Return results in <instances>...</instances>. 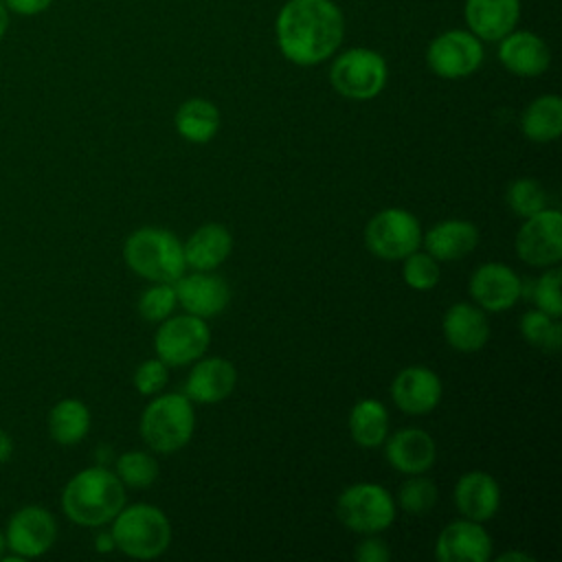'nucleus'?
<instances>
[{
    "label": "nucleus",
    "mask_w": 562,
    "mask_h": 562,
    "mask_svg": "<svg viewBox=\"0 0 562 562\" xmlns=\"http://www.w3.org/2000/svg\"><path fill=\"white\" fill-rule=\"evenodd\" d=\"M281 55L296 66L329 59L345 37V18L331 0H288L274 20Z\"/></svg>",
    "instance_id": "1"
},
{
    "label": "nucleus",
    "mask_w": 562,
    "mask_h": 562,
    "mask_svg": "<svg viewBox=\"0 0 562 562\" xmlns=\"http://www.w3.org/2000/svg\"><path fill=\"white\" fill-rule=\"evenodd\" d=\"M125 507V490L121 479L101 468L77 472L61 492L64 514L81 527H101Z\"/></svg>",
    "instance_id": "2"
},
{
    "label": "nucleus",
    "mask_w": 562,
    "mask_h": 562,
    "mask_svg": "<svg viewBox=\"0 0 562 562\" xmlns=\"http://www.w3.org/2000/svg\"><path fill=\"white\" fill-rule=\"evenodd\" d=\"M123 257L136 274L156 283H176L187 268L180 239L173 233L154 226L134 231L125 239Z\"/></svg>",
    "instance_id": "3"
},
{
    "label": "nucleus",
    "mask_w": 562,
    "mask_h": 562,
    "mask_svg": "<svg viewBox=\"0 0 562 562\" xmlns=\"http://www.w3.org/2000/svg\"><path fill=\"white\" fill-rule=\"evenodd\" d=\"M112 540L114 549L130 558L149 560L167 551L171 540V527L167 516L147 503H136L123 507L112 518Z\"/></svg>",
    "instance_id": "4"
},
{
    "label": "nucleus",
    "mask_w": 562,
    "mask_h": 562,
    "mask_svg": "<svg viewBox=\"0 0 562 562\" xmlns=\"http://www.w3.org/2000/svg\"><path fill=\"white\" fill-rule=\"evenodd\" d=\"M195 428L191 400L180 393H165L151 400L140 415V435L156 452H176L184 448Z\"/></svg>",
    "instance_id": "5"
},
{
    "label": "nucleus",
    "mask_w": 562,
    "mask_h": 562,
    "mask_svg": "<svg viewBox=\"0 0 562 562\" xmlns=\"http://www.w3.org/2000/svg\"><path fill=\"white\" fill-rule=\"evenodd\" d=\"M386 77L389 68L384 57L378 50L362 46L340 53L329 68L334 90L353 101L378 97L386 86Z\"/></svg>",
    "instance_id": "6"
},
{
    "label": "nucleus",
    "mask_w": 562,
    "mask_h": 562,
    "mask_svg": "<svg viewBox=\"0 0 562 562\" xmlns=\"http://www.w3.org/2000/svg\"><path fill=\"white\" fill-rule=\"evenodd\" d=\"M336 516L356 533H380L395 520V501L378 483H356L338 496Z\"/></svg>",
    "instance_id": "7"
},
{
    "label": "nucleus",
    "mask_w": 562,
    "mask_h": 562,
    "mask_svg": "<svg viewBox=\"0 0 562 562\" xmlns=\"http://www.w3.org/2000/svg\"><path fill=\"white\" fill-rule=\"evenodd\" d=\"M483 57V42L468 29H448L426 48V64L441 79H463L476 72Z\"/></svg>",
    "instance_id": "8"
},
{
    "label": "nucleus",
    "mask_w": 562,
    "mask_h": 562,
    "mask_svg": "<svg viewBox=\"0 0 562 562\" xmlns=\"http://www.w3.org/2000/svg\"><path fill=\"white\" fill-rule=\"evenodd\" d=\"M422 244V228L415 215L404 209L375 213L364 228V246L380 259H404Z\"/></svg>",
    "instance_id": "9"
},
{
    "label": "nucleus",
    "mask_w": 562,
    "mask_h": 562,
    "mask_svg": "<svg viewBox=\"0 0 562 562\" xmlns=\"http://www.w3.org/2000/svg\"><path fill=\"white\" fill-rule=\"evenodd\" d=\"M209 342L211 331L204 318L187 314L162 321L154 338V349L167 367H182L198 360Z\"/></svg>",
    "instance_id": "10"
},
{
    "label": "nucleus",
    "mask_w": 562,
    "mask_h": 562,
    "mask_svg": "<svg viewBox=\"0 0 562 562\" xmlns=\"http://www.w3.org/2000/svg\"><path fill=\"white\" fill-rule=\"evenodd\" d=\"M7 549L20 560L46 553L57 540L55 516L42 505H24L15 509L4 527Z\"/></svg>",
    "instance_id": "11"
},
{
    "label": "nucleus",
    "mask_w": 562,
    "mask_h": 562,
    "mask_svg": "<svg viewBox=\"0 0 562 562\" xmlns=\"http://www.w3.org/2000/svg\"><path fill=\"white\" fill-rule=\"evenodd\" d=\"M518 257L536 268L553 266L562 259V215L555 209H542L540 213L525 217L516 235Z\"/></svg>",
    "instance_id": "12"
},
{
    "label": "nucleus",
    "mask_w": 562,
    "mask_h": 562,
    "mask_svg": "<svg viewBox=\"0 0 562 562\" xmlns=\"http://www.w3.org/2000/svg\"><path fill=\"white\" fill-rule=\"evenodd\" d=\"M522 281L505 263H483L470 277V296L490 312H503L520 299Z\"/></svg>",
    "instance_id": "13"
},
{
    "label": "nucleus",
    "mask_w": 562,
    "mask_h": 562,
    "mask_svg": "<svg viewBox=\"0 0 562 562\" xmlns=\"http://www.w3.org/2000/svg\"><path fill=\"white\" fill-rule=\"evenodd\" d=\"M176 301L193 316L211 318L226 310L231 301V290L226 281L211 270H198L189 277H180L173 285Z\"/></svg>",
    "instance_id": "14"
},
{
    "label": "nucleus",
    "mask_w": 562,
    "mask_h": 562,
    "mask_svg": "<svg viewBox=\"0 0 562 562\" xmlns=\"http://www.w3.org/2000/svg\"><path fill=\"white\" fill-rule=\"evenodd\" d=\"M492 555V538L476 520H454L437 538L439 562H485Z\"/></svg>",
    "instance_id": "15"
},
{
    "label": "nucleus",
    "mask_w": 562,
    "mask_h": 562,
    "mask_svg": "<svg viewBox=\"0 0 562 562\" xmlns=\"http://www.w3.org/2000/svg\"><path fill=\"white\" fill-rule=\"evenodd\" d=\"M498 61L512 75L538 77L551 64L547 42L531 31H509L498 40Z\"/></svg>",
    "instance_id": "16"
},
{
    "label": "nucleus",
    "mask_w": 562,
    "mask_h": 562,
    "mask_svg": "<svg viewBox=\"0 0 562 562\" xmlns=\"http://www.w3.org/2000/svg\"><path fill=\"white\" fill-rule=\"evenodd\" d=\"M393 402L408 415L430 413L441 400V380L428 367H406L391 384Z\"/></svg>",
    "instance_id": "17"
},
{
    "label": "nucleus",
    "mask_w": 562,
    "mask_h": 562,
    "mask_svg": "<svg viewBox=\"0 0 562 562\" xmlns=\"http://www.w3.org/2000/svg\"><path fill=\"white\" fill-rule=\"evenodd\" d=\"M463 18L468 31L481 42H498L516 29L520 20V0H465Z\"/></svg>",
    "instance_id": "18"
},
{
    "label": "nucleus",
    "mask_w": 562,
    "mask_h": 562,
    "mask_svg": "<svg viewBox=\"0 0 562 562\" xmlns=\"http://www.w3.org/2000/svg\"><path fill=\"white\" fill-rule=\"evenodd\" d=\"M235 382H237V373L231 360L206 358L191 369L184 382V395L191 402L215 404L231 395V391L235 389Z\"/></svg>",
    "instance_id": "19"
},
{
    "label": "nucleus",
    "mask_w": 562,
    "mask_h": 562,
    "mask_svg": "<svg viewBox=\"0 0 562 562\" xmlns=\"http://www.w3.org/2000/svg\"><path fill=\"white\" fill-rule=\"evenodd\" d=\"M435 441L422 428H404L397 430L384 448L386 461L404 474H424L435 463Z\"/></svg>",
    "instance_id": "20"
},
{
    "label": "nucleus",
    "mask_w": 562,
    "mask_h": 562,
    "mask_svg": "<svg viewBox=\"0 0 562 562\" xmlns=\"http://www.w3.org/2000/svg\"><path fill=\"white\" fill-rule=\"evenodd\" d=\"M454 503L468 520H490L501 505L498 483L487 472H465L454 485Z\"/></svg>",
    "instance_id": "21"
},
{
    "label": "nucleus",
    "mask_w": 562,
    "mask_h": 562,
    "mask_svg": "<svg viewBox=\"0 0 562 562\" xmlns=\"http://www.w3.org/2000/svg\"><path fill=\"white\" fill-rule=\"evenodd\" d=\"M443 336L457 351H479L490 338V323L485 314L470 303H454L443 314Z\"/></svg>",
    "instance_id": "22"
},
{
    "label": "nucleus",
    "mask_w": 562,
    "mask_h": 562,
    "mask_svg": "<svg viewBox=\"0 0 562 562\" xmlns=\"http://www.w3.org/2000/svg\"><path fill=\"white\" fill-rule=\"evenodd\" d=\"M233 250V237L222 224H204L200 226L187 244H182L184 263L195 270H215Z\"/></svg>",
    "instance_id": "23"
},
{
    "label": "nucleus",
    "mask_w": 562,
    "mask_h": 562,
    "mask_svg": "<svg viewBox=\"0 0 562 562\" xmlns=\"http://www.w3.org/2000/svg\"><path fill=\"white\" fill-rule=\"evenodd\" d=\"M428 255L437 261H452L470 255L479 244V228L465 220H446L435 224L424 237Z\"/></svg>",
    "instance_id": "24"
},
{
    "label": "nucleus",
    "mask_w": 562,
    "mask_h": 562,
    "mask_svg": "<svg viewBox=\"0 0 562 562\" xmlns=\"http://www.w3.org/2000/svg\"><path fill=\"white\" fill-rule=\"evenodd\" d=\"M522 134L533 143H551L562 132V99L542 94L533 99L520 116Z\"/></svg>",
    "instance_id": "25"
},
{
    "label": "nucleus",
    "mask_w": 562,
    "mask_h": 562,
    "mask_svg": "<svg viewBox=\"0 0 562 562\" xmlns=\"http://www.w3.org/2000/svg\"><path fill=\"white\" fill-rule=\"evenodd\" d=\"M173 123L182 138L202 145V143H209L217 134L220 110L209 99L193 97V99H187L184 103H180V108L176 110Z\"/></svg>",
    "instance_id": "26"
},
{
    "label": "nucleus",
    "mask_w": 562,
    "mask_h": 562,
    "mask_svg": "<svg viewBox=\"0 0 562 562\" xmlns=\"http://www.w3.org/2000/svg\"><path fill=\"white\" fill-rule=\"evenodd\" d=\"M90 430V411L81 400H59L48 413V432L59 446L79 443Z\"/></svg>",
    "instance_id": "27"
},
{
    "label": "nucleus",
    "mask_w": 562,
    "mask_h": 562,
    "mask_svg": "<svg viewBox=\"0 0 562 562\" xmlns=\"http://www.w3.org/2000/svg\"><path fill=\"white\" fill-rule=\"evenodd\" d=\"M349 430L358 446L375 448L384 443L389 432V413L380 400L367 397L353 404L349 413Z\"/></svg>",
    "instance_id": "28"
},
{
    "label": "nucleus",
    "mask_w": 562,
    "mask_h": 562,
    "mask_svg": "<svg viewBox=\"0 0 562 562\" xmlns=\"http://www.w3.org/2000/svg\"><path fill=\"white\" fill-rule=\"evenodd\" d=\"M520 334L522 338L540 349V351H547V353H555L560 351V345H562V327L558 323V318L544 314L542 310H533V312H527L522 318H520Z\"/></svg>",
    "instance_id": "29"
},
{
    "label": "nucleus",
    "mask_w": 562,
    "mask_h": 562,
    "mask_svg": "<svg viewBox=\"0 0 562 562\" xmlns=\"http://www.w3.org/2000/svg\"><path fill=\"white\" fill-rule=\"evenodd\" d=\"M114 474L130 487H149L158 479V463L147 452L130 450L116 459Z\"/></svg>",
    "instance_id": "30"
},
{
    "label": "nucleus",
    "mask_w": 562,
    "mask_h": 562,
    "mask_svg": "<svg viewBox=\"0 0 562 562\" xmlns=\"http://www.w3.org/2000/svg\"><path fill=\"white\" fill-rule=\"evenodd\" d=\"M397 501H400V505H402V509L406 514L424 516L437 503V487H435V483L430 479L415 474V476H411L408 481H404L400 485Z\"/></svg>",
    "instance_id": "31"
},
{
    "label": "nucleus",
    "mask_w": 562,
    "mask_h": 562,
    "mask_svg": "<svg viewBox=\"0 0 562 562\" xmlns=\"http://www.w3.org/2000/svg\"><path fill=\"white\" fill-rule=\"evenodd\" d=\"M507 204L516 215L531 217L542 209H547V195L536 180L520 178L512 182V187L507 189Z\"/></svg>",
    "instance_id": "32"
},
{
    "label": "nucleus",
    "mask_w": 562,
    "mask_h": 562,
    "mask_svg": "<svg viewBox=\"0 0 562 562\" xmlns=\"http://www.w3.org/2000/svg\"><path fill=\"white\" fill-rule=\"evenodd\" d=\"M402 277L413 290H432L439 283V261L428 252H411L404 257Z\"/></svg>",
    "instance_id": "33"
},
{
    "label": "nucleus",
    "mask_w": 562,
    "mask_h": 562,
    "mask_svg": "<svg viewBox=\"0 0 562 562\" xmlns=\"http://www.w3.org/2000/svg\"><path fill=\"white\" fill-rule=\"evenodd\" d=\"M560 279H562L560 268H551V270H547L540 279H536V281L531 283V290H529V296H531V301L536 303V307L542 310L544 314L553 316V318H560V316H562Z\"/></svg>",
    "instance_id": "34"
},
{
    "label": "nucleus",
    "mask_w": 562,
    "mask_h": 562,
    "mask_svg": "<svg viewBox=\"0 0 562 562\" xmlns=\"http://www.w3.org/2000/svg\"><path fill=\"white\" fill-rule=\"evenodd\" d=\"M176 307V290L171 283H156L140 294L138 312L143 318L158 323L165 321Z\"/></svg>",
    "instance_id": "35"
},
{
    "label": "nucleus",
    "mask_w": 562,
    "mask_h": 562,
    "mask_svg": "<svg viewBox=\"0 0 562 562\" xmlns=\"http://www.w3.org/2000/svg\"><path fill=\"white\" fill-rule=\"evenodd\" d=\"M167 378H169L167 364L160 358L145 360L134 371V386L140 395H154L165 389Z\"/></svg>",
    "instance_id": "36"
},
{
    "label": "nucleus",
    "mask_w": 562,
    "mask_h": 562,
    "mask_svg": "<svg viewBox=\"0 0 562 562\" xmlns=\"http://www.w3.org/2000/svg\"><path fill=\"white\" fill-rule=\"evenodd\" d=\"M389 558H391V551H389L386 542L375 538L373 533H369V538H364L356 547V560L358 562H386Z\"/></svg>",
    "instance_id": "37"
},
{
    "label": "nucleus",
    "mask_w": 562,
    "mask_h": 562,
    "mask_svg": "<svg viewBox=\"0 0 562 562\" xmlns=\"http://www.w3.org/2000/svg\"><path fill=\"white\" fill-rule=\"evenodd\" d=\"M2 2L11 13H18V15H37L53 4V0H2Z\"/></svg>",
    "instance_id": "38"
},
{
    "label": "nucleus",
    "mask_w": 562,
    "mask_h": 562,
    "mask_svg": "<svg viewBox=\"0 0 562 562\" xmlns=\"http://www.w3.org/2000/svg\"><path fill=\"white\" fill-rule=\"evenodd\" d=\"M11 454H13V439H11V435L7 430L0 428V463L9 461Z\"/></svg>",
    "instance_id": "39"
},
{
    "label": "nucleus",
    "mask_w": 562,
    "mask_h": 562,
    "mask_svg": "<svg viewBox=\"0 0 562 562\" xmlns=\"http://www.w3.org/2000/svg\"><path fill=\"white\" fill-rule=\"evenodd\" d=\"M94 544H97V551H101V553L112 551V549H114L112 533H99V536H97V540H94Z\"/></svg>",
    "instance_id": "40"
},
{
    "label": "nucleus",
    "mask_w": 562,
    "mask_h": 562,
    "mask_svg": "<svg viewBox=\"0 0 562 562\" xmlns=\"http://www.w3.org/2000/svg\"><path fill=\"white\" fill-rule=\"evenodd\" d=\"M496 560H498V562H514V560H518V562H533L531 555H527V553H516V551H507V553L498 555Z\"/></svg>",
    "instance_id": "41"
},
{
    "label": "nucleus",
    "mask_w": 562,
    "mask_h": 562,
    "mask_svg": "<svg viewBox=\"0 0 562 562\" xmlns=\"http://www.w3.org/2000/svg\"><path fill=\"white\" fill-rule=\"evenodd\" d=\"M7 29H9V9H7V4L0 0V40L7 35Z\"/></svg>",
    "instance_id": "42"
},
{
    "label": "nucleus",
    "mask_w": 562,
    "mask_h": 562,
    "mask_svg": "<svg viewBox=\"0 0 562 562\" xmlns=\"http://www.w3.org/2000/svg\"><path fill=\"white\" fill-rule=\"evenodd\" d=\"M4 549H7V540H4V533L0 531V558H2V553H4Z\"/></svg>",
    "instance_id": "43"
}]
</instances>
